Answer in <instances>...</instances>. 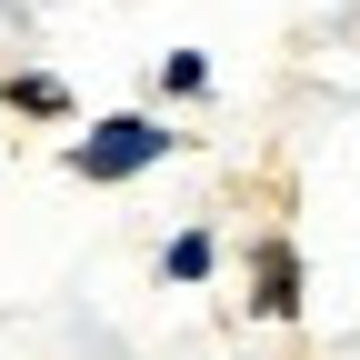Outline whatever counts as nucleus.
<instances>
[{
  "label": "nucleus",
  "instance_id": "obj_5",
  "mask_svg": "<svg viewBox=\"0 0 360 360\" xmlns=\"http://www.w3.org/2000/svg\"><path fill=\"white\" fill-rule=\"evenodd\" d=\"M150 80H160V101H200V90H210V60H200V51H160Z\"/></svg>",
  "mask_w": 360,
  "mask_h": 360
},
{
  "label": "nucleus",
  "instance_id": "obj_2",
  "mask_svg": "<svg viewBox=\"0 0 360 360\" xmlns=\"http://www.w3.org/2000/svg\"><path fill=\"white\" fill-rule=\"evenodd\" d=\"M300 310H310V270H300V240H290V231H260V240H250V321L290 330Z\"/></svg>",
  "mask_w": 360,
  "mask_h": 360
},
{
  "label": "nucleus",
  "instance_id": "obj_4",
  "mask_svg": "<svg viewBox=\"0 0 360 360\" xmlns=\"http://www.w3.org/2000/svg\"><path fill=\"white\" fill-rule=\"evenodd\" d=\"M0 110H20V120H70V80H60V70H11V80H0Z\"/></svg>",
  "mask_w": 360,
  "mask_h": 360
},
{
  "label": "nucleus",
  "instance_id": "obj_1",
  "mask_svg": "<svg viewBox=\"0 0 360 360\" xmlns=\"http://www.w3.org/2000/svg\"><path fill=\"white\" fill-rule=\"evenodd\" d=\"M170 150H191V130H170V120H150V110H110V120H90L80 141H60V170L90 180V191H110V180L160 170Z\"/></svg>",
  "mask_w": 360,
  "mask_h": 360
},
{
  "label": "nucleus",
  "instance_id": "obj_3",
  "mask_svg": "<svg viewBox=\"0 0 360 360\" xmlns=\"http://www.w3.org/2000/svg\"><path fill=\"white\" fill-rule=\"evenodd\" d=\"M210 270H220V231H200V220H191V231L160 240V281H170V290H200Z\"/></svg>",
  "mask_w": 360,
  "mask_h": 360
}]
</instances>
